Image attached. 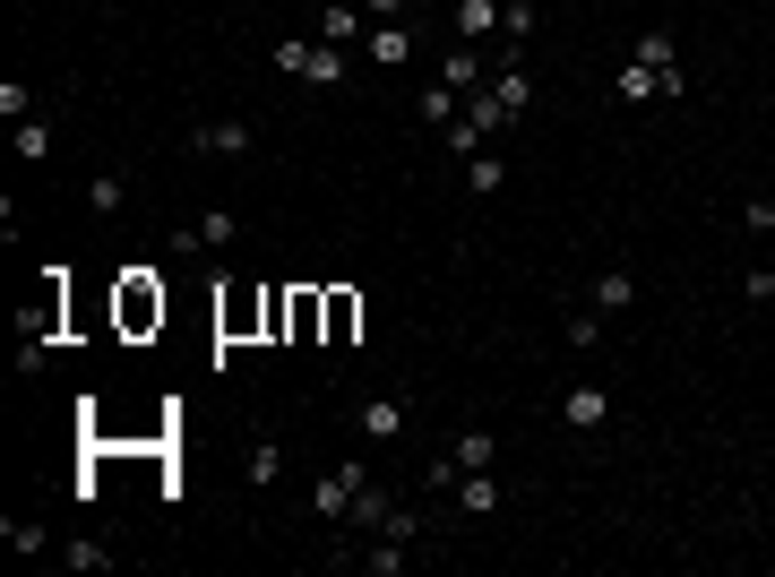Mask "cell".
Instances as JSON below:
<instances>
[{"instance_id": "83f0119b", "label": "cell", "mask_w": 775, "mask_h": 577, "mask_svg": "<svg viewBox=\"0 0 775 577\" xmlns=\"http://www.w3.org/2000/svg\"><path fill=\"white\" fill-rule=\"evenodd\" d=\"M251 475L276 482V475H285V449H276V440H258V449H251Z\"/></svg>"}, {"instance_id": "ffe728a7", "label": "cell", "mask_w": 775, "mask_h": 577, "mask_svg": "<svg viewBox=\"0 0 775 577\" xmlns=\"http://www.w3.org/2000/svg\"><path fill=\"white\" fill-rule=\"evenodd\" d=\"M500 182H509V164L491 156V147H483V156H465V190H474V198H491Z\"/></svg>"}, {"instance_id": "d6a6232c", "label": "cell", "mask_w": 775, "mask_h": 577, "mask_svg": "<svg viewBox=\"0 0 775 577\" xmlns=\"http://www.w3.org/2000/svg\"><path fill=\"white\" fill-rule=\"evenodd\" d=\"M767 276H775V258H767Z\"/></svg>"}, {"instance_id": "ac0fdd59", "label": "cell", "mask_w": 775, "mask_h": 577, "mask_svg": "<svg viewBox=\"0 0 775 577\" xmlns=\"http://www.w3.org/2000/svg\"><path fill=\"white\" fill-rule=\"evenodd\" d=\"M362 52H371L380 69H396V61H414V35H405V27H371V43H362Z\"/></svg>"}, {"instance_id": "7402d4cb", "label": "cell", "mask_w": 775, "mask_h": 577, "mask_svg": "<svg viewBox=\"0 0 775 577\" xmlns=\"http://www.w3.org/2000/svg\"><path fill=\"white\" fill-rule=\"evenodd\" d=\"M121 198H129V173H96V182H87V207H96V216H121Z\"/></svg>"}, {"instance_id": "484cf974", "label": "cell", "mask_w": 775, "mask_h": 577, "mask_svg": "<svg viewBox=\"0 0 775 577\" xmlns=\"http://www.w3.org/2000/svg\"><path fill=\"white\" fill-rule=\"evenodd\" d=\"M9 147H18L27 164H43V156H52V129H43V121H18V138H9Z\"/></svg>"}, {"instance_id": "f1b7e54d", "label": "cell", "mask_w": 775, "mask_h": 577, "mask_svg": "<svg viewBox=\"0 0 775 577\" xmlns=\"http://www.w3.org/2000/svg\"><path fill=\"white\" fill-rule=\"evenodd\" d=\"M0 113H9V121H35V96H27V87H18V78L0 87Z\"/></svg>"}, {"instance_id": "f546056e", "label": "cell", "mask_w": 775, "mask_h": 577, "mask_svg": "<svg viewBox=\"0 0 775 577\" xmlns=\"http://www.w3.org/2000/svg\"><path fill=\"white\" fill-rule=\"evenodd\" d=\"M742 225H749V233H775V198H749V207H742Z\"/></svg>"}, {"instance_id": "e0dca14e", "label": "cell", "mask_w": 775, "mask_h": 577, "mask_svg": "<svg viewBox=\"0 0 775 577\" xmlns=\"http://www.w3.org/2000/svg\"><path fill=\"white\" fill-rule=\"evenodd\" d=\"M500 27V0H457V43H483Z\"/></svg>"}, {"instance_id": "9c48e42d", "label": "cell", "mask_w": 775, "mask_h": 577, "mask_svg": "<svg viewBox=\"0 0 775 577\" xmlns=\"http://www.w3.org/2000/svg\"><path fill=\"white\" fill-rule=\"evenodd\" d=\"M354 482H362V466H354V457H345V466H327V475L311 482V509H320V517H345V500H354Z\"/></svg>"}, {"instance_id": "1f68e13d", "label": "cell", "mask_w": 775, "mask_h": 577, "mask_svg": "<svg viewBox=\"0 0 775 577\" xmlns=\"http://www.w3.org/2000/svg\"><path fill=\"white\" fill-rule=\"evenodd\" d=\"M362 9H371L380 27H405V0H362Z\"/></svg>"}, {"instance_id": "d6986e66", "label": "cell", "mask_w": 775, "mask_h": 577, "mask_svg": "<svg viewBox=\"0 0 775 577\" xmlns=\"http://www.w3.org/2000/svg\"><path fill=\"white\" fill-rule=\"evenodd\" d=\"M612 87H620V104H646V96H664V69L629 61V69H620V78H612Z\"/></svg>"}, {"instance_id": "2e32d148", "label": "cell", "mask_w": 775, "mask_h": 577, "mask_svg": "<svg viewBox=\"0 0 775 577\" xmlns=\"http://www.w3.org/2000/svg\"><path fill=\"white\" fill-rule=\"evenodd\" d=\"M405 560H414V544H405V535H371V551H362V569H371V577H396Z\"/></svg>"}, {"instance_id": "ba28073f", "label": "cell", "mask_w": 775, "mask_h": 577, "mask_svg": "<svg viewBox=\"0 0 775 577\" xmlns=\"http://www.w3.org/2000/svg\"><path fill=\"white\" fill-rule=\"evenodd\" d=\"M251 147H258V138L242 121H198L190 129V156H251Z\"/></svg>"}, {"instance_id": "3957f363", "label": "cell", "mask_w": 775, "mask_h": 577, "mask_svg": "<svg viewBox=\"0 0 775 577\" xmlns=\"http://www.w3.org/2000/svg\"><path fill=\"white\" fill-rule=\"evenodd\" d=\"M276 69H293V78H311V87H345V78H354V61H345V43H302V35H285V43H276Z\"/></svg>"}, {"instance_id": "d4e9b609", "label": "cell", "mask_w": 775, "mask_h": 577, "mask_svg": "<svg viewBox=\"0 0 775 577\" xmlns=\"http://www.w3.org/2000/svg\"><path fill=\"white\" fill-rule=\"evenodd\" d=\"M362 18H371V9H327V18H320V43H362Z\"/></svg>"}, {"instance_id": "4dcf8cb0", "label": "cell", "mask_w": 775, "mask_h": 577, "mask_svg": "<svg viewBox=\"0 0 775 577\" xmlns=\"http://www.w3.org/2000/svg\"><path fill=\"white\" fill-rule=\"evenodd\" d=\"M742 293H749V302H775V276H767V267H749V276H742Z\"/></svg>"}, {"instance_id": "30bf717a", "label": "cell", "mask_w": 775, "mask_h": 577, "mask_svg": "<svg viewBox=\"0 0 775 577\" xmlns=\"http://www.w3.org/2000/svg\"><path fill=\"white\" fill-rule=\"evenodd\" d=\"M405 414H414L405 397H371L362 405V440H405Z\"/></svg>"}, {"instance_id": "5b68a950", "label": "cell", "mask_w": 775, "mask_h": 577, "mask_svg": "<svg viewBox=\"0 0 775 577\" xmlns=\"http://www.w3.org/2000/svg\"><path fill=\"white\" fill-rule=\"evenodd\" d=\"M320 327H327V285H293V302H285V345H320Z\"/></svg>"}, {"instance_id": "4316f807", "label": "cell", "mask_w": 775, "mask_h": 577, "mask_svg": "<svg viewBox=\"0 0 775 577\" xmlns=\"http://www.w3.org/2000/svg\"><path fill=\"white\" fill-rule=\"evenodd\" d=\"M638 61H646V69H673V35H664V27L638 35Z\"/></svg>"}, {"instance_id": "603a6c76", "label": "cell", "mask_w": 775, "mask_h": 577, "mask_svg": "<svg viewBox=\"0 0 775 577\" xmlns=\"http://www.w3.org/2000/svg\"><path fill=\"white\" fill-rule=\"evenodd\" d=\"M457 113H465V104H457V87H440V78H431V87H422V121H431V129H449Z\"/></svg>"}, {"instance_id": "4fadbf2b", "label": "cell", "mask_w": 775, "mask_h": 577, "mask_svg": "<svg viewBox=\"0 0 775 577\" xmlns=\"http://www.w3.org/2000/svg\"><path fill=\"white\" fill-rule=\"evenodd\" d=\"M449 466H457V475H483V466H500V440H491V431H457Z\"/></svg>"}, {"instance_id": "44dd1931", "label": "cell", "mask_w": 775, "mask_h": 577, "mask_svg": "<svg viewBox=\"0 0 775 577\" xmlns=\"http://www.w3.org/2000/svg\"><path fill=\"white\" fill-rule=\"evenodd\" d=\"M61 569H112V544H96V535H69V544H61Z\"/></svg>"}, {"instance_id": "52a82bcc", "label": "cell", "mask_w": 775, "mask_h": 577, "mask_svg": "<svg viewBox=\"0 0 775 577\" xmlns=\"http://www.w3.org/2000/svg\"><path fill=\"white\" fill-rule=\"evenodd\" d=\"M387 517H396V500H387L380 482L362 475V482H354V500H345V526H354V535H380Z\"/></svg>"}, {"instance_id": "277c9868", "label": "cell", "mask_w": 775, "mask_h": 577, "mask_svg": "<svg viewBox=\"0 0 775 577\" xmlns=\"http://www.w3.org/2000/svg\"><path fill=\"white\" fill-rule=\"evenodd\" d=\"M233 233H242V216H233V207H207V216H190V225H173V251L207 258V251H225Z\"/></svg>"}, {"instance_id": "7a4b0ae2", "label": "cell", "mask_w": 775, "mask_h": 577, "mask_svg": "<svg viewBox=\"0 0 775 577\" xmlns=\"http://www.w3.org/2000/svg\"><path fill=\"white\" fill-rule=\"evenodd\" d=\"M251 336H267V285L233 276L216 285V345H251Z\"/></svg>"}, {"instance_id": "5bb4252c", "label": "cell", "mask_w": 775, "mask_h": 577, "mask_svg": "<svg viewBox=\"0 0 775 577\" xmlns=\"http://www.w3.org/2000/svg\"><path fill=\"white\" fill-rule=\"evenodd\" d=\"M491 96H500V113H526V104H534V78H526V61H500V78H491Z\"/></svg>"}, {"instance_id": "8992f818", "label": "cell", "mask_w": 775, "mask_h": 577, "mask_svg": "<svg viewBox=\"0 0 775 577\" xmlns=\"http://www.w3.org/2000/svg\"><path fill=\"white\" fill-rule=\"evenodd\" d=\"M362 336V293L354 285H327V327H320V345H354Z\"/></svg>"}, {"instance_id": "8fae6325", "label": "cell", "mask_w": 775, "mask_h": 577, "mask_svg": "<svg viewBox=\"0 0 775 577\" xmlns=\"http://www.w3.org/2000/svg\"><path fill=\"white\" fill-rule=\"evenodd\" d=\"M457 509L465 517H500V475H491V466L483 475H457Z\"/></svg>"}, {"instance_id": "7c38bea8", "label": "cell", "mask_w": 775, "mask_h": 577, "mask_svg": "<svg viewBox=\"0 0 775 577\" xmlns=\"http://www.w3.org/2000/svg\"><path fill=\"white\" fill-rule=\"evenodd\" d=\"M483 52H474V43H457V52H449V61H440V87H457V96H474V87H483Z\"/></svg>"}, {"instance_id": "6da1fadb", "label": "cell", "mask_w": 775, "mask_h": 577, "mask_svg": "<svg viewBox=\"0 0 775 577\" xmlns=\"http://www.w3.org/2000/svg\"><path fill=\"white\" fill-rule=\"evenodd\" d=\"M164 311H173V293L156 285V267H121V276H112V327H121V336H156Z\"/></svg>"}, {"instance_id": "cb8c5ba5", "label": "cell", "mask_w": 775, "mask_h": 577, "mask_svg": "<svg viewBox=\"0 0 775 577\" xmlns=\"http://www.w3.org/2000/svg\"><path fill=\"white\" fill-rule=\"evenodd\" d=\"M629 302H638V276H595V311H629Z\"/></svg>"}, {"instance_id": "9a60e30c", "label": "cell", "mask_w": 775, "mask_h": 577, "mask_svg": "<svg viewBox=\"0 0 775 577\" xmlns=\"http://www.w3.org/2000/svg\"><path fill=\"white\" fill-rule=\"evenodd\" d=\"M612 422V397L604 388H569V431H604Z\"/></svg>"}]
</instances>
